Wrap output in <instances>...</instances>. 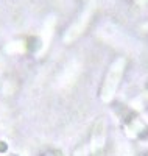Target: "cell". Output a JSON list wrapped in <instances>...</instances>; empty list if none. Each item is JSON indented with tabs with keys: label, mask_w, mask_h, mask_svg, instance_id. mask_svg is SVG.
<instances>
[{
	"label": "cell",
	"mask_w": 148,
	"mask_h": 156,
	"mask_svg": "<svg viewBox=\"0 0 148 156\" xmlns=\"http://www.w3.org/2000/svg\"><path fill=\"white\" fill-rule=\"evenodd\" d=\"M125 66H126V61L123 58H118L115 59L109 69L106 72V76H104V81L101 84V89H100V97L103 101H111L117 92V87L120 84V80L123 76V72H125Z\"/></svg>",
	"instance_id": "6da1fadb"
},
{
	"label": "cell",
	"mask_w": 148,
	"mask_h": 156,
	"mask_svg": "<svg viewBox=\"0 0 148 156\" xmlns=\"http://www.w3.org/2000/svg\"><path fill=\"white\" fill-rule=\"evenodd\" d=\"M104 140H106L104 120L103 119H97L95 123H93V126H92L90 140H89V147H90V154L92 156H101L103 154Z\"/></svg>",
	"instance_id": "7a4b0ae2"
},
{
	"label": "cell",
	"mask_w": 148,
	"mask_h": 156,
	"mask_svg": "<svg viewBox=\"0 0 148 156\" xmlns=\"http://www.w3.org/2000/svg\"><path fill=\"white\" fill-rule=\"evenodd\" d=\"M42 156H64V153H62L61 150H58V148H50V150H47Z\"/></svg>",
	"instance_id": "3957f363"
}]
</instances>
